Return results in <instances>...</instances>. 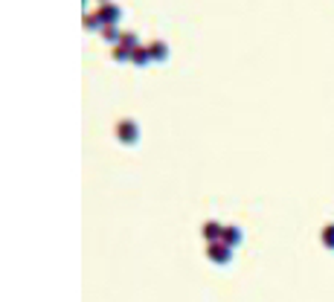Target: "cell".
<instances>
[{
	"label": "cell",
	"mask_w": 334,
	"mask_h": 302,
	"mask_svg": "<svg viewBox=\"0 0 334 302\" xmlns=\"http://www.w3.org/2000/svg\"><path fill=\"white\" fill-rule=\"evenodd\" d=\"M96 15L102 18L105 26H116V23H119V18H122V9H119L116 3H99Z\"/></svg>",
	"instance_id": "obj_1"
},
{
	"label": "cell",
	"mask_w": 334,
	"mask_h": 302,
	"mask_svg": "<svg viewBox=\"0 0 334 302\" xmlns=\"http://www.w3.org/2000/svg\"><path fill=\"white\" fill-rule=\"evenodd\" d=\"M116 137L122 139V142H137L139 139V128L134 119H122L119 125H116Z\"/></svg>",
	"instance_id": "obj_2"
},
{
	"label": "cell",
	"mask_w": 334,
	"mask_h": 302,
	"mask_svg": "<svg viewBox=\"0 0 334 302\" xmlns=\"http://www.w3.org/2000/svg\"><path fill=\"white\" fill-rule=\"evenodd\" d=\"M207 253H209L212 262H221V265H227V262H230V247H227L224 241H212Z\"/></svg>",
	"instance_id": "obj_3"
},
{
	"label": "cell",
	"mask_w": 334,
	"mask_h": 302,
	"mask_svg": "<svg viewBox=\"0 0 334 302\" xmlns=\"http://www.w3.org/2000/svg\"><path fill=\"white\" fill-rule=\"evenodd\" d=\"M81 26H84L87 32H99L105 23H102V18H99L96 12H84V18H81Z\"/></svg>",
	"instance_id": "obj_4"
},
{
	"label": "cell",
	"mask_w": 334,
	"mask_h": 302,
	"mask_svg": "<svg viewBox=\"0 0 334 302\" xmlns=\"http://www.w3.org/2000/svg\"><path fill=\"white\" fill-rule=\"evenodd\" d=\"M149 49H151V58H154V61H169V46L163 44V41H151Z\"/></svg>",
	"instance_id": "obj_5"
},
{
	"label": "cell",
	"mask_w": 334,
	"mask_h": 302,
	"mask_svg": "<svg viewBox=\"0 0 334 302\" xmlns=\"http://www.w3.org/2000/svg\"><path fill=\"white\" fill-rule=\"evenodd\" d=\"M149 61H154V58H151V49L149 46H137V49H134V58H131V64L142 67V64H149Z\"/></svg>",
	"instance_id": "obj_6"
},
{
	"label": "cell",
	"mask_w": 334,
	"mask_h": 302,
	"mask_svg": "<svg viewBox=\"0 0 334 302\" xmlns=\"http://www.w3.org/2000/svg\"><path fill=\"white\" fill-rule=\"evenodd\" d=\"M119 44L125 46V49H131V53H134L137 46H142V44H139V38H137V32H122V38H119Z\"/></svg>",
	"instance_id": "obj_7"
},
{
	"label": "cell",
	"mask_w": 334,
	"mask_h": 302,
	"mask_svg": "<svg viewBox=\"0 0 334 302\" xmlns=\"http://www.w3.org/2000/svg\"><path fill=\"white\" fill-rule=\"evenodd\" d=\"M221 241L227 244V247H232V244L242 241V232L235 230V227H227V230H224V235H221Z\"/></svg>",
	"instance_id": "obj_8"
},
{
	"label": "cell",
	"mask_w": 334,
	"mask_h": 302,
	"mask_svg": "<svg viewBox=\"0 0 334 302\" xmlns=\"http://www.w3.org/2000/svg\"><path fill=\"white\" fill-rule=\"evenodd\" d=\"M99 32H102V38H105V41H111V44H114V46L119 44V38H122V32H119L116 26H102Z\"/></svg>",
	"instance_id": "obj_9"
},
{
	"label": "cell",
	"mask_w": 334,
	"mask_h": 302,
	"mask_svg": "<svg viewBox=\"0 0 334 302\" xmlns=\"http://www.w3.org/2000/svg\"><path fill=\"white\" fill-rule=\"evenodd\" d=\"M111 58H114V61H131V58H134V53H131V49H125L122 44H116L114 53H111Z\"/></svg>",
	"instance_id": "obj_10"
},
{
	"label": "cell",
	"mask_w": 334,
	"mask_h": 302,
	"mask_svg": "<svg viewBox=\"0 0 334 302\" xmlns=\"http://www.w3.org/2000/svg\"><path fill=\"white\" fill-rule=\"evenodd\" d=\"M204 235H207L209 241H215V238H221V235H224V230H221L215 221H209L207 227H204Z\"/></svg>",
	"instance_id": "obj_11"
},
{
	"label": "cell",
	"mask_w": 334,
	"mask_h": 302,
	"mask_svg": "<svg viewBox=\"0 0 334 302\" xmlns=\"http://www.w3.org/2000/svg\"><path fill=\"white\" fill-rule=\"evenodd\" d=\"M323 241H325V247H334V227H325L323 230Z\"/></svg>",
	"instance_id": "obj_12"
},
{
	"label": "cell",
	"mask_w": 334,
	"mask_h": 302,
	"mask_svg": "<svg viewBox=\"0 0 334 302\" xmlns=\"http://www.w3.org/2000/svg\"><path fill=\"white\" fill-rule=\"evenodd\" d=\"M99 3H111V0H99Z\"/></svg>",
	"instance_id": "obj_13"
}]
</instances>
